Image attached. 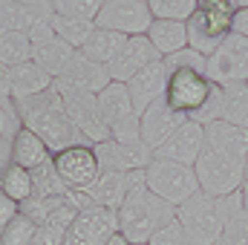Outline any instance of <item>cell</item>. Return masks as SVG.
Masks as SVG:
<instances>
[{
    "label": "cell",
    "instance_id": "16",
    "mask_svg": "<svg viewBox=\"0 0 248 245\" xmlns=\"http://www.w3.org/2000/svg\"><path fill=\"white\" fill-rule=\"evenodd\" d=\"M187 122L185 113H179V110H173L165 98H159L156 104H150L141 116H139V138L147 144V150L153 153L176 127H182Z\"/></svg>",
    "mask_w": 248,
    "mask_h": 245
},
{
    "label": "cell",
    "instance_id": "41",
    "mask_svg": "<svg viewBox=\"0 0 248 245\" xmlns=\"http://www.w3.org/2000/svg\"><path fill=\"white\" fill-rule=\"evenodd\" d=\"M234 32H237V35H246V38H248V6H246V9H237V17H234Z\"/></svg>",
    "mask_w": 248,
    "mask_h": 245
},
{
    "label": "cell",
    "instance_id": "25",
    "mask_svg": "<svg viewBox=\"0 0 248 245\" xmlns=\"http://www.w3.org/2000/svg\"><path fill=\"white\" fill-rule=\"evenodd\" d=\"M147 41L162 58H168L187 46V26L182 20H153L147 26Z\"/></svg>",
    "mask_w": 248,
    "mask_h": 245
},
{
    "label": "cell",
    "instance_id": "42",
    "mask_svg": "<svg viewBox=\"0 0 248 245\" xmlns=\"http://www.w3.org/2000/svg\"><path fill=\"white\" fill-rule=\"evenodd\" d=\"M9 98V90H6V75H3V69H0V101H6Z\"/></svg>",
    "mask_w": 248,
    "mask_h": 245
},
{
    "label": "cell",
    "instance_id": "34",
    "mask_svg": "<svg viewBox=\"0 0 248 245\" xmlns=\"http://www.w3.org/2000/svg\"><path fill=\"white\" fill-rule=\"evenodd\" d=\"M35 228H38V222H32L26 214H17V216L6 225V231L0 234V245H29Z\"/></svg>",
    "mask_w": 248,
    "mask_h": 245
},
{
    "label": "cell",
    "instance_id": "23",
    "mask_svg": "<svg viewBox=\"0 0 248 245\" xmlns=\"http://www.w3.org/2000/svg\"><path fill=\"white\" fill-rule=\"evenodd\" d=\"M9 162L17 165V168H26V170L32 173V170H38L41 165L52 162V153H49V147H46L32 130L20 127V130L15 133V138H12V144H9Z\"/></svg>",
    "mask_w": 248,
    "mask_h": 245
},
{
    "label": "cell",
    "instance_id": "37",
    "mask_svg": "<svg viewBox=\"0 0 248 245\" xmlns=\"http://www.w3.org/2000/svg\"><path fill=\"white\" fill-rule=\"evenodd\" d=\"M147 245H190V240H187L185 228H182V222L173 216V219H168L153 237H150V243Z\"/></svg>",
    "mask_w": 248,
    "mask_h": 245
},
{
    "label": "cell",
    "instance_id": "33",
    "mask_svg": "<svg viewBox=\"0 0 248 245\" xmlns=\"http://www.w3.org/2000/svg\"><path fill=\"white\" fill-rule=\"evenodd\" d=\"M104 0H52V12L63 17H81V20H95L101 12Z\"/></svg>",
    "mask_w": 248,
    "mask_h": 245
},
{
    "label": "cell",
    "instance_id": "32",
    "mask_svg": "<svg viewBox=\"0 0 248 245\" xmlns=\"http://www.w3.org/2000/svg\"><path fill=\"white\" fill-rule=\"evenodd\" d=\"M32 184H35V196H66V193H72L61 182V176L55 173L52 162H46L38 170H32Z\"/></svg>",
    "mask_w": 248,
    "mask_h": 245
},
{
    "label": "cell",
    "instance_id": "8",
    "mask_svg": "<svg viewBox=\"0 0 248 245\" xmlns=\"http://www.w3.org/2000/svg\"><path fill=\"white\" fill-rule=\"evenodd\" d=\"M205 75L211 84L231 87V84H248V38L231 32L205 63Z\"/></svg>",
    "mask_w": 248,
    "mask_h": 245
},
{
    "label": "cell",
    "instance_id": "43",
    "mask_svg": "<svg viewBox=\"0 0 248 245\" xmlns=\"http://www.w3.org/2000/svg\"><path fill=\"white\" fill-rule=\"evenodd\" d=\"M104 245H130V243L124 240L122 234H113V237H110V240H107V243H104Z\"/></svg>",
    "mask_w": 248,
    "mask_h": 245
},
{
    "label": "cell",
    "instance_id": "11",
    "mask_svg": "<svg viewBox=\"0 0 248 245\" xmlns=\"http://www.w3.org/2000/svg\"><path fill=\"white\" fill-rule=\"evenodd\" d=\"M113 234H119L116 211L90 205V208H81L72 225L63 231V245H104Z\"/></svg>",
    "mask_w": 248,
    "mask_h": 245
},
{
    "label": "cell",
    "instance_id": "9",
    "mask_svg": "<svg viewBox=\"0 0 248 245\" xmlns=\"http://www.w3.org/2000/svg\"><path fill=\"white\" fill-rule=\"evenodd\" d=\"M98 110L110 130V138H139V113L124 84L110 81L98 92Z\"/></svg>",
    "mask_w": 248,
    "mask_h": 245
},
{
    "label": "cell",
    "instance_id": "17",
    "mask_svg": "<svg viewBox=\"0 0 248 245\" xmlns=\"http://www.w3.org/2000/svg\"><path fill=\"white\" fill-rule=\"evenodd\" d=\"M202 141H205V127L187 119L182 127H176V130L153 150V156H156V159H168V162H179V165L193 168L196 159H199Z\"/></svg>",
    "mask_w": 248,
    "mask_h": 245
},
{
    "label": "cell",
    "instance_id": "1",
    "mask_svg": "<svg viewBox=\"0 0 248 245\" xmlns=\"http://www.w3.org/2000/svg\"><path fill=\"white\" fill-rule=\"evenodd\" d=\"M248 130L234 124L211 122L205 124V141L193 165L199 190L211 196H231L246 184Z\"/></svg>",
    "mask_w": 248,
    "mask_h": 245
},
{
    "label": "cell",
    "instance_id": "15",
    "mask_svg": "<svg viewBox=\"0 0 248 245\" xmlns=\"http://www.w3.org/2000/svg\"><path fill=\"white\" fill-rule=\"evenodd\" d=\"M26 35H29V41H32V61L38 63L44 72H49L52 81L61 78L63 69L69 66V61L75 58L78 49H72L69 44H63L61 38L55 35L52 20H49V23H38V26H32Z\"/></svg>",
    "mask_w": 248,
    "mask_h": 245
},
{
    "label": "cell",
    "instance_id": "30",
    "mask_svg": "<svg viewBox=\"0 0 248 245\" xmlns=\"http://www.w3.org/2000/svg\"><path fill=\"white\" fill-rule=\"evenodd\" d=\"M52 29L63 44H69L72 49H81L87 44V38L95 32V20H81V17H63L52 15Z\"/></svg>",
    "mask_w": 248,
    "mask_h": 245
},
{
    "label": "cell",
    "instance_id": "4",
    "mask_svg": "<svg viewBox=\"0 0 248 245\" xmlns=\"http://www.w3.org/2000/svg\"><path fill=\"white\" fill-rule=\"evenodd\" d=\"M119 216V234L130 245L139 243H150V237L168 222L176 216V208L162 202L153 190H147L144 184V176L133 184V190L124 196V202L116 211Z\"/></svg>",
    "mask_w": 248,
    "mask_h": 245
},
{
    "label": "cell",
    "instance_id": "7",
    "mask_svg": "<svg viewBox=\"0 0 248 245\" xmlns=\"http://www.w3.org/2000/svg\"><path fill=\"white\" fill-rule=\"evenodd\" d=\"M52 87L58 90L63 101V110L69 116V122L75 124V130L90 141V144H101L110 138V130L101 119V110H98V95L93 92H81V90H72L61 81H52Z\"/></svg>",
    "mask_w": 248,
    "mask_h": 245
},
{
    "label": "cell",
    "instance_id": "40",
    "mask_svg": "<svg viewBox=\"0 0 248 245\" xmlns=\"http://www.w3.org/2000/svg\"><path fill=\"white\" fill-rule=\"evenodd\" d=\"M17 214H20V205H17V202H12L9 196H3V193H0V234L6 231V225H9Z\"/></svg>",
    "mask_w": 248,
    "mask_h": 245
},
{
    "label": "cell",
    "instance_id": "20",
    "mask_svg": "<svg viewBox=\"0 0 248 245\" xmlns=\"http://www.w3.org/2000/svg\"><path fill=\"white\" fill-rule=\"evenodd\" d=\"M144 176V170L139 173H116V170H101L98 179L93 182V187L84 193L90 205H101V208H113L119 211V205L124 202V196L133 190V184Z\"/></svg>",
    "mask_w": 248,
    "mask_h": 245
},
{
    "label": "cell",
    "instance_id": "19",
    "mask_svg": "<svg viewBox=\"0 0 248 245\" xmlns=\"http://www.w3.org/2000/svg\"><path fill=\"white\" fill-rule=\"evenodd\" d=\"M153 61H162V55L153 49V44L147 41V35L127 38L124 49L116 55V61L107 66V72H110V81L127 84V81H130L136 72H141L144 66H150Z\"/></svg>",
    "mask_w": 248,
    "mask_h": 245
},
{
    "label": "cell",
    "instance_id": "12",
    "mask_svg": "<svg viewBox=\"0 0 248 245\" xmlns=\"http://www.w3.org/2000/svg\"><path fill=\"white\" fill-rule=\"evenodd\" d=\"M52 165H55V173L61 176V182L72 193H87L93 187V182L98 179V173H101L93 144L66 147V150L52 156Z\"/></svg>",
    "mask_w": 248,
    "mask_h": 245
},
{
    "label": "cell",
    "instance_id": "5",
    "mask_svg": "<svg viewBox=\"0 0 248 245\" xmlns=\"http://www.w3.org/2000/svg\"><path fill=\"white\" fill-rule=\"evenodd\" d=\"M237 3L234 0H199L196 12L187 17V46L205 58L234 32Z\"/></svg>",
    "mask_w": 248,
    "mask_h": 245
},
{
    "label": "cell",
    "instance_id": "2",
    "mask_svg": "<svg viewBox=\"0 0 248 245\" xmlns=\"http://www.w3.org/2000/svg\"><path fill=\"white\" fill-rule=\"evenodd\" d=\"M15 110H17V119L20 127L32 130L46 147L49 153H61L66 147H75V144H90L78 130L75 124L69 122L66 110H63V101L58 95L55 87H49L46 92L41 95H32V98H23V101H15Z\"/></svg>",
    "mask_w": 248,
    "mask_h": 245
},
{
    "label": "cell",
    "instance_id": "18",
    "mask_svg": "<svg viewBox=\"0 0 248 245\" xmlns=\"http://www.w3.org/2000/svg\"><path fill=\"white\" fill-rule=\"evenodd\" d=\"M168 78H170V69L165 66V61H153L150 66H144L141 72H136V75L124 84L139 116H141L150 104H156L159 98H165Z\"/></svg>",
    "mask_w": 248,
    "mask_h": 245
},
{
    "label": "cell",
    "instance_id": "3",
    "mask_svg": "<svg viewBox=\"0 0 248 245\" xmlns=\"http://www.w3.org/2000/svg\"><path fill=\"white\" fill-rule=\"evenodd\" d=\"M243 211V193L231 196H211L205 190H196L176 208V219L182 222L190 245H217L228 219Z\"/></svg>",
    "mask_w": 248,
    "mask_h": 245
},
{
    "label": "cell",
    "instance_id": "44",
    "mask_svg": "<svg viewBox=\"0 0 248 245\" xmlns=\"http://www.w3.org/2000/svg\"><path fill=\"white\" fill-rule=\"evenodd\" d=\"M240 193H243V211L248 214V179H246V184L240 187Z\"/></svg>",
    "mask_w": 248,
    "mask_h": 245
},
{
    "label": "cell",
    "instance_id": "31",
    "mask_svg": "<svg viewBox=\"0 0 248 245\" xmlns=\"http://www.w3.org/2000/svg\"><path fill=\"white\" fill-rule=\"evenodd\" d=\"M153 20H182L187 23V17L196 12L199 0H147Z\"/></svg>",
    "mask_w": 248,
    "mask_h": 245
},
{
    "label": "cell",
    "instance_id": "14",
    "mask_svg": "<svg viewBox=\"0 0 248 245\" xmlns=\"http://www.w3.org/2000/svg\"><path fill=\"white\" fill-rule=\"evenodd\" d=\"M211 81L205 72H196V69H170V78H168V90H165V101L185 113L187 119L208 101L211 95Z\"/></svg>",
    "mask_w": 248,
    "mask_h": 245
},
{
    "label": "cell",
    "instance_id": "45",
    "mask_svg": "<svg viewBox=\"0 0 248 245\" xmlns=\"http://www.w3.org/2000/svg\"><path fill=\"white\" fill-rule=\"evenodd\" d=\"M248 6V0H237V9H246Z\"/></svg>",
    "mask_w": 248,
    "mask_h": 245
},
{
    "label": "cell",
    "instance_id": "13",
    "mask_svg": "<svg viewBox=\"0 0 248 245\" xmlns=\"http://www.w3.org/2000/svg\"><path fill=\"white\" fill-rule=\"evenodd\" d=\"M98 168L116 170V173H139L150 165L153 153L141 138H107L101 144H93Z\"/></svg>",
    "mask_w": 248,
    "mask_h": 245
},
{
    "label": "cell",
    "instance_id": "10",
    "mask_svg": "<svg viewBox=\"0 0 248 245\" xmlns=\"http://www.w3.org/2000/svg\"><path fill=\"white\" fill-rule=\"evenodd\" d=\"M150 23H153V15H150L147 0H104L101 12L95 15L98 29L119 32L124 38L147 35Z\"/></svg>",
    "mask_w": 248,
    "mask_h": 245
},
{
    "label": "cell",
    "instance_id": "21",
    "mask_svg": "<svg viewBox=\"0 0 248 245\" xmlns=\"http://www.w3.org/2000/svg\"><path fill=\"white\" fill-rule=\"evenodd\" d=\"M6 75V90H9V98L12 101H23V98H32V95H41L52 87V75L44 72L35 61H26L20 66H12V69H3Z\"/></svg>",
    "mask_w": 248,
    "mask_h": 245
},
{
    "label": "cell",
    "instance_id": "46",
    "mask_svg": "<svg viewBox=\"0 0 248 245\" xmlns=\"http://www.w3.org/2000/svg\"><path fill=\"white\" fill-rule=\"evenodd\" d=\"M246 179H248V156H246Z\"/></svg>",
    "mask_w": 248,
    "mask_h": 245
},
{
    "label": "cell",
    "instance_id": "24",
    "mask_svg": "<svg viewBox=\"0 0 248 245\" xmlns=\"http://www.w3.org/2000/svg\"><path fill=\"white\" fill-rule=\"evenodd\" d=\"M52 12L23 6L17 0H0V32H29L38 23H49Z\"/></svg>",
    "mask_w": 248,
    "mask_h": 245
},
{
    "label": "cell",
    "instance_id": "28",
    "mask_svg": "<svg viewBox=\"0 0 248 245\" xmlns=\"http://www.w3.org/2000/svg\"><path fill=\"white\" fill-rule=\"evenodd\" d=\"M0 193L9 196L12 202L23 205L26 199L35 196V184H32V173L26 168H17L12 162H6L0 168Z\"/></svg>",
    "mask_w": 248,
    "mask_h": 245
},
{
    "label": "cell",
    "instance_id": "26",
    "mask_svg": "<svg viewBox=\"0 0 248 245\" xmlns=\"http://www.w3.org/2000/svg\"><path fill=\"white\" fill-rule=\"evenodd\" d=\"M124 44H127L124 35L95 26V32H93V35L87 38V44L81 46V55H87L90 61L101 63V66H110V63L116 61V55L124 49Z\"/></svg>",
    "mask_w": 248,
    "mask_h": 245
},
{
    "label": "cell",
    "instance_id": "48",
    "mask_svg": "<svg viewBox=\"0 0 248 245\" xmlns=\"http://www.w3.org/2000/svg\"><path fill=\"white\" fill-rule=\"evenodd\" d=\"M234 3H237V0H234Z\"/></svg>",
    "mask_w": 248,
    "mask_h": 245
},
{
    "label": "cell",
    "instance_id": "36",
    "mask_svg": "<svg viewBox=\"0 0 248 245\" xmlns=\"http://www.w3.org/2000/svg\"><path fill=\"white\" fill-rule=\"evenodd\" d=\"M168 69H196V72H205V63L208 58L202 55V52H196V49H179V52H173V55H168V58H162Z\"/></svg>",
    "mask_w": 248,
    "mask_h": 245
},
{
    "label": "cell",
    "instance_id": "27",
    "mask_svg": "<svg viewBox=\"0 0 248 245\" xmlns=\"http://www.w3.org/2000/svg\"><path fill=\"white\" fill-rule=\"evenodd\" d=\"M219 122L234 124L240 130H248V84H231L222 87L219 98Z\"/></svg>",
    "mask_w": 248,
    "mask_h": 245
},
{
    "label": "cell",
    "instance_id": "38",
    "mask_svg": "<svg viewBox=\"0 0 248 245\" xmlns=\"http://www.w3.org/2000/svg\"><path fill=\"white\" fill-rule=\"evenodd\" d=\"M17 130H20V119H17L15 101L6 98V101H0V147L12 144V138H15Z\"/></svg>",
    "mask_w": 248,
    "mask_h": 245
},
{
    "label": "cell",
    "instance_id": "29",
    "mask_svg": "<svg viewBox=\"0 0 248 245\" xmlns=\"http://www.w3.org/2000/svg\"><path fill=\"white\" fill-rule=\"evenodd\" d=\"M32 61V41L26 32H0V69Z\"/></svg>",
    "mask_w": 248,
    "mask_h": 245
},
{
    "label": "cell",
    "instance_id": "47",
    "mask_svg": "<svg viewBox=\"0 0 248 245\" xmlns=\"http://www.w3.org/2000/svg\"><path fill=\"white\" fill-rule=\"evenodd\" d=\"M139 245H147V243H139Z\"/></svg>",
    "mask_w": 248,
    "mask_h": 245
},
{
    "label": "cell",
    "instance_id": "22",
    "mask_svg": "<svg viewBox=\"0 0 248 245\" xmlns=\"http://www.w3.org/2000/svg\"><path fill=\"white\" fill-rule=\"evenodd\" d=\"M55 81H61V84L72 87V90H81V92H93V95H98V92L110 84V72H107V66L90 61V58L81 55V49H78L75 58L69 61V66L63 69V75L61 78H55Z\"/></svg>",
    "mask_w": 248,
    "mask_h": 245
},
{
    "label": "cell",
    "instance_id": "39",
    "mask_svg": "<svg viewBox=\"0 0 248 245\" xmlns=\"http://www.w3.org/2000/svg\"><path fill=\"white\" fill-rule=\"evenodd\" d=\"M29 245H63V231L52 228V225H38Z\"/></svg>",
    "mask_w": 248,
    "mask_h": 245
},
{
    "label": "cell",
    "instance_id": "6",
    "mask_svg": "<svg viewBox=\"0 0 248 245\" xmlns=\"http://www.w3.org/2000/svg\"><path fill=\"white\" fill-rule=\"evenodd\" d=\"M144 184L147 190H153L162 202L179 208L185 199H190L199 190L196 170L179 165V162H168V159H150V165L144 168Z\"/></svg>",
    "mask_w": 248,
    "mask_h": 245
},
{
    "label": "cell",
    "instance_id": "35",
    "mask_svg": "<svg viewBox=\"0 0 248 245\" xmlns=\"http://www.w3.org/2000/svg\"><path fill=\"white\" fill-rule=\"evenodd\" d=\"M217 245H248V214L246 211H240V214H234L228 219V225H225V231H222V237H219Z\"/></svg>",
    "mask_w": 248,
    "mask_h": 245
}]
</instances>
